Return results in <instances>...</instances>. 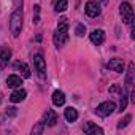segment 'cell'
Wrapping results in <instances>:
<instances>
[{
  "label": "cell",
  "instance_id": "cell-24",
  "mask_svg": "<svg viewBox=\"0 0 135 135\" xmlns=\"http://www.w3.org/2000/svg\"><path fill=\"white\" fill-rule=\"evenodd\" d=\"M0 102H2V100H0Z\"/></svg>",
  "mask_w": 135,
  "mask_h": 135
},
{
  "label": "cell",
  "instance_id": "cell-12",
  "mask_svg": "<svg viewBox=\"0 0 135 135\" xmlns=\"http://www.w3.org/2000/svg\"><path fill=\"white\" fill-rule=\"evenodd\" d=\"M26 95H27V92L19 88V89H16V91L10 95V100H11L13 103H18V102H22V100L26 99Z\"/></svg>",
  "mask_w": 135,
  "mask_h": 135
},
{
  "label": "cell",
  "instance_id": "cell-8",
  "mask_svg": "<svg viewBox=\"0 0 135 135\" xmlns=\"http://www.w3.org/2000/svg\"><path fill=\"white\" fill-rule=\"evenodd\" d=\"M103 40H105V32H103V30L95 29V30L91 32V41H92L94 45H102Z\"/></svg>",
  "mask_w": 135,
  "mask_h": 135
},
{
  "label": "cell",
  "instance_id": "cell-16",
  "mask_svg": "<svg viewBox=\"0 0 135 135\" xmlns=\"http://www.w3.org/2000/svg\"><path fill=\"white\" fill-rule=\"evenodd\" d=\"M52 103L56 107H62L65 103V95H64L62 91H54V94H52Z\"/></svg>",
  "mask_w": 135,
  "mask_h": 135
},
{
  "label": "cell",
  "instance_id": "cell-23",
  "mask_svg": "<svg viewBox=\"0 0 135 135\" xmlns=\"http://www.w3.org/2000/svg\"><path fill=\"white\" fill-rule=\"evenodd\" d=\"M15 7L16 8H22V0H15Z\"/></svg>",
  "mask_w": 135,
  "mask_h": 135
},
{
  "label": "cell",
  "instance_id": "cell-1",
  "mask_svg": "<svg viewBox=\"0 0 135 135\" xmlns=\"http://www.w3.org/2000/svg\"><path fill=\"white\" fill-rule=\"evenodd\" d=\"M67 38H69V24H67V19H65V18H60V19H59L57 30L54 32V37H52L54 45L59 48V46H62V45L67 41Z\"/></svg>",
  "mask_w": 135,
  "mask_h": 135
},
{
  "label": "cell",
  "instance_id": "cell-10",
  "mask_svg": "<svg viewBox=\"0 0 135 135\" xmlns=\"http://www.w3.org/2000/svg\"><path fill=\"white\" fill-rule=\"evenodd\" d=\"M10 57H11V51L8 48H5V46L0 48V65L5 67L10 62Z\"/></svg>",
  "mask_w": 135,
  "mask_h": 135
},
{
  "label": "cell",
  "instance_id": "cell-22",
  "mask_svg": "<svg viewBox=\"0 0 135 135\" xmlns=\"http://www.w3.org/2000/svg\"><path fill=\"white\" fill-rule=\"evenodd\" d=\"M7 114H10V116H15V114H16V108H13V107H11V108H8Z\"/></svg>",
  "mask_w": 135,
  "mask_h": 135
},
{
  "label": "cell",
  "instance_id": "cell-14",
  "mask_svg": "<svg viewBox=\"0 0 135 135\" xmlns=\"http://www.w3.org/2000/svg\"><path fill=\"white\" fill-rule=\"evenodd\" d=\"M57 122V116H56V111L54 110H48L46 114H45V124H48L49 127H54Z\"/></svg>",
  "mask_w": 135,
  "mask_h": 135
},
{
  "label": "cell",
  "instance_id": "cell-17",
  "mask_svg": "<svg viewBox=\"0 0 135 135\" xmlns=\"http://www.w3.org/2000/svg\"><path fill=\"white\" fill-rule=\"evenodd\" d=\"M67 8H69V2H67V0H59V2H56L54 10H56L57 13H62V11H65Z\"/></svg>",
  "mask_w": 135,
  "mask_h": 135
},
{
  "label": "cell",
  "instance_id": "cell-13",
  "mask_svg": "<svg viewBox=\"0 0 135 135\" xmlns=\"http://www.w3.org/2000/svg\"><path fill=\"white\" fill-rule=\"evenodd\" d=\"M64 116H65V119L69 121V122H75V121L78 119V111H76L73 107H69V108H65Z\"/></svg>",
  "mask_w": 135,
  "mask_h": 135
},
{
  "label": "cell",
  "instance_id": "cell-19",
  "mask_svg": "<svg viewBox=\"0 0 135 135\" xmlns=\"http://www.w3.org/2000/svg\"><path fill=\"white\" fill-rule=\"evenodd\" d=\"M75 33H76L78 37H84V33H86V26H84V24H78L76 29H75Z\"/></svg>",
  "mask_w": 135,
  "mask_h": 135
},
{
  "label": "cell",
  "instance_id": "cell-4",
  "mask_svg": "<svg viewBox=\"0 0 135 135\" xmlns=\"http://www.w3.org/2000/svg\"><path fill=\"white\" fill-rule=\"evenodd\" d=\"M114 110H116V105H114V102H111V100H107V102H102V103L97 107L95 113H97L99 116H102V118H107V116H110V114H111Z\"/></svg>",
  "mask_w": 135,
  "mask_h": 135
},
{
  "label": "cell",
  "instance_id": "cell-18",
  "mask_svg": "<svg viewBox=\"0 0 135 135\" xmlns=\"http://www.w3.org/2000/svg\"><path fill=\"white\" fill-rule=\"evenodd\" d=\"M126 107H127V92H126V89H122L121 91V107H119V110L122 111V110H126Z\"/></svg>",
  "mask_w": 135,
  "mask_h": 135
},
{
  "label": "cell",
  "instance_id": "cell-6",
  "mask_svg": "<svg viewBox=\"0 0 135 135\" xmlns=\"http://www.w3.org/2000/svg\"><path fill=\"white\" fill-rule=\"evenodd\" d=\"M84 11H86V15H88L89 18H97V16L100 15V7H99L97 2L89 0V2L86 3V7H84Z\"/></svg>",
  "mask_w": 135,
  "mask_h": 135
},
{
  "label": "cell",
  "instance_id": "cell-5",
  "mask_svg": "<svg viewBox=\"0 0 135 135\" xmlns=\"http://www.w3.org/2000/svg\"><path fill=\"white\" fill-rule=\"evenodd\" d=\"M33 64H35V69H37L38 75H40L41 78H45V75H46V64H45V59H43V56H41L40 52L35 54V57H33Z\"/></svg>",
  "mask_w": 135,
  "mask_h": 135
},
{
  "label": "cell",
  "instance_id": "cell-9",
  "mask_svg": "<svg viewBox=\"0 0 135 135\" xmlns=\"http://www.w3.org/2000/svg\"><path fill=\"white\" fill-rule=\"evenodd\" d=\"M84 133H88V135H102L103 130L100 127H97L95 124H92V122H86L84 124Z\"/></svg>",
  "mask_w": 135,
  "mask_h": 135
},
{
  "label": "cell",
  "instance_id": "cell-3",
  "mask_svg": "<svg viewBox=\"0 0 135 135\" xmlns=\"http://www.w3.org/2000/svg\"><path fill=\"white\" fill-rule=\"evenodd\" d=\"M119 13H121L122 21H124L126 24H132V22H133V8H132L130 3L122 2L121 7H119Z\"/></svg>",
  "mask_w": 135,
  "mask_h": 135
},
{
  "label": "cell",
  "instance_id": "cell-20",
  "mask_svg": "<svg viewBox=\"0 0 135 135\" xmlns=\"http://www.w3.org/2000/svg\"><path fill=\"white\" fill-rule=\"evenodd\" d=\"M130 119H132V116H130V114H127V116L124 118V121H121V124L118 126V129H122V127H126V126L130 122Z\"/></svg>",
  "mask_w": 135,
  "mask_h": 135
},
{
  "label": "cell",
  "instance_id": "cell-21",
  "mask_svg": "<svg viewBox=\"0 0 135 135\" xmlns=\"http://www.w3.org/2000/svg\"><path fill=\"white\" fill-rule=\"evenodd\" d=\"M43 124H45V122H38V126H37L35 129H32V133H41V132H43Z\"/></svg>",
  "mask_w": 135,
  "mask_h": 135
},
{
  "label": "cell",
  "instance_id": "cell-15",
  "mask_svg": "<svg viewBox=\"0 0 135 135\" xmlns=\"http://www.w3.org/2000/svg\"><path fill=\"white\" fill-rule=\"evenodd\" d=\"M21 84H22V80L18 75H10L7 78V86L8 88H21Z\"/></svg>",
  "mask_w": 135,
  "mask_h": 135
},
{
  "label": "cell",
  "instance_id": "cell-2",
  "mask_svg": "<svg viewBox=\"0 0 135 135\" xmlns=\"http://www.w3.org/2000/svg\"><path fill=\"white\" fill-rule=\"evenodd\" d=\"M22 29V8H16V11L10 18V30L13 37H19Z\"/></svg>",
  "mask_w": 135,
  "mask_h": 135
},
{
  "label": "cell",
  "instance_id": "cell-11",
  "mask_svg": "<svg viewBox=\"0 0 135 135\" xmlns=\"http://www.w3.org/2000/svg\"><path fill=\"white\" fill-rule=\"evenodd\" d=\"M15 69L18 72H21V75L24 78H30V69H29V65L26 62H16L15 64Z\"/></svg>",
  "mask_w": 135,
  "mask_h": 135
},
{
  "label": "cell",
  "instance_id": "cell-7",
  "mask_svg": "<svg viewBox=\"0 0 135 135\" xmlns=\"http://www.w3.org/2000/svg\"><path fill=\"white\" fill-rule=\"evenodd\" d=\"M107 67H108L110 70H113V72H118V73H122L124 72V62L121 59H111L107 64Z\"/></svg>",
  "mask_w": 135,
  "mask_h": 135
}]
</instances>
